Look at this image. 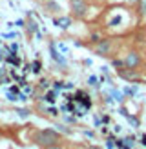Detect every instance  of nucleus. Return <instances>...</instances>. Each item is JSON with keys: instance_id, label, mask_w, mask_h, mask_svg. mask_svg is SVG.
<instances>
[{"instance_id": "1", "label": "nucleus", "mask_w": 146, "mask_h": 149, "mask_svg": "<svg viewBox=\"0 0 146 149\" xmlns=\"http://www.w3.org/2000/svg\"><path fill=\"white\" fill-rule=\"evenodd\" d=\"M35 142L42 146V147H48V146H53L60 142V133H57L55 129H42L35 135Z\"/></svg>"}, {"instance_id": "2", "label": "nucleus", "mask_w": 146, "mask_h": 149, "mask_svg": "<svg viewBox=\"0 0 146 149\" xmlns=\"http://www.w3.org/2000/svg\"><path fill=\"white\" fill-rule=\"evenodd\" d=\"M69 4H71V11L75 17H84L86 11H88V6L84 0H69Z\"/></svg>"}, {"instance_id": "3", "label": "nucleus", "mask_w": 146, "mask_h": 149, "mask_svg": "<svg viewBox=\"0 0 146 149\" xmlns=\"http://www.w3.org/2000/svg\"><path fill=\"white\" fill-rule=\"evenodd\" d=\"M139 64H141V56H139L135 51H131V53L126 55V58H124V68L135 69V68H139Z\"/></svg>"}, {"instance_id": "4", "label": "nucleus", "mask_w": 146, "mask_h": 149, "mask_svg": "<svg viewBox=\"0 0 146 149\" xmlns=\"http://www.w3.org/2000/svg\"><path fill=\"white\" fill-rule=\"evenodd\" d=\"M110 51H112V42H110V40H100L97 44V55L106 56Z\"/></svg>"}, {"instance_id": "5", "label": "nucleus", "mask_w": 146, "mask_h": 149, "mask_svg": "<svg viewBox=\"0 0 146 149\" xmlns=\"http://www.w3.org/2000/svg\"><path fill=\"white\" fill-rule=\"evenodd\" d=\"M53 24H57L58 27H62V29H68L71 26V18L69 17H62V18H55L53 20Z\"/></svg>"}, {"instance_id": "6", "label": "nucleus", "mask_w": 146, "mask_h": 149, "mask_svg": "<svg viewBox=\"0 0 146 149\" xmlns=\"http://www.w3.org/2000/svg\"><path fill=\"white\" fill-rule=\"evenodd\" d=\"M119 74H121L122 78H128V80H130V78H137V73H135V69H130V68H128L126 71H124V69H121V71H119Z\"/></svg>"}, {"instance_id": "7", "label": "nucleus", "mask_w": 146, "mask_h": 149, "mask_svg": "<svg viewBox=\"0 0 146 149\" xmlns=\"http://www.w3.org/2000/svg\"><path fill=\"white\" fill-rule=\"evenodd\" d=\"M51 56H53V58H55V60H57V62H60V64L64 62V58H62L60 55H58V53H57V51H55L53 47H51Z\"/></svg>"}, {"instance_id": "8", "label": "nucleus", "mask_w": 146, "mask_h": 149, "mask_svg": "<svg viewBox=\"0 0 146 149\" xmlns=\"http://www.w3.org/2000/svg\"><path fill=\"white\" fill-rule=\"evenodd\" d=\"M139 4H141V15L146 18V0H139Z\"/></svg>"}, {"instance_id": "9", "label": "nucleus", "mask_w": 146, "mask_h": 149, "mask_svg": "<svg viewBox=\"0 0 146 149\" xmlns=\"http://www.w3.org/2000/svg\"><path fill=\"white\" fill-rule=\"evenodd\" d=\"M55 96H57L55 91H49V93L46 95V100H48V102H55Z\"/></svg>"}, {"instance_id": "10", "label": "nucleus", "mask_w": 146, "mask_h": 149, "mask_svg": "<svg viewBox=\"0 0 146 149\" xmlns=\"http://www.w3.org/2000/svg\"><path fill=\"white\" fill-rule=\"evenodd\" d=\"M48 7H49L51 11H53V9H55V11H60V6H57V4H51L49 0H48Z\"/></svg>"}, {"instance_id": "11", "label": "nucleus", "mask_w": 146, "mask_h": 149, "mask_svg": "<svg viewBox=\"0 0 146 149\" xmlns=\"http://www.w3.org/2000/svg\"><path fill=\"white\" fill-rule=\"evenodd\" d=\"M119 22H121V17H115L112 22H110V26H117V24H119Z\"/></svg>"}, {"instance_id": "12", "label": "nucleus", "mask_w": 146, "mask_h": 149, "mask_svg": "<svg viewBox=\"0 0 146 149\" xmlns=\"http://www.w3.org/2000/svg\"><path fill=\"white\" fill-rule=\"evenodd\" d=\"M7 60H9L11 64H17V65L20 64V60H18V58H15V56H9V58H7Z\"/></svg>"}, {"instance_id": "13", "label": "nucleus", "mask_w": 146, "mask_h": 149, "mask_svg": "<svg viewBox=\"0 0 146 149\" xmlns=\"http://www.w3.org/2000/svg\"><path fill=\"white\" fill-rule=\"evenodd\" d=\"M90 84L91 86H99V80L95 78V77H90Z\"/></svg>"}, {"instance_id": "14", "label": "nucleus", "mask_w": 146, "mask_h": 149, "mask_svg": "<svg viewBox=\"0 0 146 149\" xmlns=\"http://www.w3.org/2000/svg\"><path fill=\"white\" fill-rule=\"evenodd\" d=\"M33 68H35V69H33L35 73H39V71H40V62H35V64H33Z\"/></svg>"}, {"instance_id": "15", "label": "nucleus", "mask_w": 146, "mask_h": 149, "mask_svg": "<svg viewBox=\"0 0 146 149\" xmlns=\"http://www.w3.org/2000/svg\"><path fill=\"white\" fill-rule=\"evenodd\" d=\"M29 31H36V24H35V22H29Z\"/></svg>"}, {"instance_id": "16", "label": "nucleus", "mask_w": 146, "mask_h": 149, "mask_svg": "<svg viewBox=\"0 0 146 149\" xmlns=\"http://www.w3.org/2000/svg\"><path fill=\"white\" fill-rule=\"evenodd\" d=\"M18 113H20L22 116H27V113H29V111H27V109H18Z\"/></svg>"}, {"instance_id": "17", "label": "nucleus", "mask_w": 146, "mask_h": 149, "mask_svg": "<svg viewBox=\"0 0 146 149\" xmlns=\"http://www.w3.org/2000/svg\"><path fill=\"white\" fill-rule=\"evenodd\" d=\"M46 149H62L60 146H58V144H53V146H48Z\"/></svg>"}, {"instance_id": "18", "label": "nucleus", "mask_w": 146, "mask_h": 149, "mask_svg": "<svg viewBox=\"0 0 146 149\" xmlns=\"http://www.w3.org/2000/svg\"><path fill=\"white\" fill-rule=\"evenodd\" d=\"M113 65H119V68H121V65H124V62L122 60H113Z\"/></svg>"}, {"instance_id": "19", "label": "nucleus", "mask_w": 146, "mask_h": 149, "mask_svg": "<svg viewBox=\"0 0 146 149\" xmlns=\"http://www.w3.org/2000/svg\"><path fill=\"white\" fill-rule=\"evenodd\" d=\"M141 140H142V144L146 146V135H142V136H141Z\"/></svg>"}, {"instance_id": "20", "label": "nucleus", "mask_w": 146, "mask_h": 149, "mask_svg": "<svg viewBox=\"0 0 146 149\" xmlns=\"http://www.w3.org/2000/svg\"><path fill=\"white\" fill-rule=\"evenodd\" d=\"M90 149H100V147H95V146H91V147H90Z\"/></svg>"}, {"instance_id": "21", "label": "nucleus", "mask_w": 146, "mask_h": 149, "mask_svg": "<svg viewBox=\"0 0 146 149\" xmlns=\"http://www.w3.org/2000/svg\"><path fill=\"white\" fill-rule=\"evenodd\" d=\"M130 2H137V0H130Z\"/></svg>"}, {"instance_id": "22", "label": "nucleus", "mask_w": 146, "mask_h": 149, "mask_svg": "<svg viewBox=\"0 0 146 149\" xmlns=\"http://www.w3.org/2000/svg\"><path fill=\"white\" fill-rule=\"evenodd\" d=\"M44 2H48V0H44Z\"/></svg>"}]
</instances>
